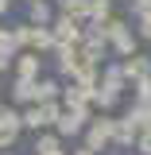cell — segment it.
<instances>
[{"mask_svg":"<svg viewBox=\"0 0 151 155\" xmlns=\"http://www.w3.org/2000/svg\"><path fill=\"white\" fill-rule=\"evenodd\" d=\"M116 136H120L124 143H132V124H116Z\"/></svg>","mask_w":151,"mask_h":155,"instance_id":"cell-7","label":"cell"},{"mask_svg":"<svg viewBox=\"0 0 151 155\" xmlns=\"http://www.w3.org/2000/svg\"><path fill=\"white\" fill-rule=\"evenodd\" d=\"M128 74H132V78L147 74V62H143V58H136V62H128Z\"/></svg>","mask_w":151,"mask_h":155,"instance_id":"cell-4","label":"cell"},{"mask_svg":"<svg viewBox=\"0 0 151 155\" xmlns=\"http://www.w3.org/2000/svg\"><path fill=\"white\" fill-rule=\"evenodd\" d=\"M109 132H113V124H97L93 132H89V147H105V140H109Z\"/></svg>","mask_w":151,"mask_h":155,"instance_id":"cell-1","label":"cell"},{"mask_svg":"<svg viewBox=\"0 0 151 155\" xmlns=\"http://www.w3.org/2000/svg\"><path fill=\"white\" fill-rule=\"evenodd\" d=\"M143 35L151 39V12H147V16H143Z\"/></svg>","mask_w":151,"mask_h":155,"instance_id":"cell-8","label":"cell"},{"mask_svg":"<svg viewBox=\"0 0 151 155\" xmlns=\"http://www.w3.org/2000/svg\"><path fill=\"white\" fill-rule=\"evenodd\" d=\"M19 74H23V78L35 74V58H23V62H19Z\"/></svg>","mask_w":151,"mask_h":155,"instance_id":"cell-6","label":"cell"},{"mask_svg":"<svg viewBox=\"0 0 151 155\" xmlns=\"http://www.w3.org/2000/svg\"><path fill=\"white\" fill-rule=\"evenodd\" d=\"M66 12H70V16H77V12L85 16V12H89V4H85V0H66Z\"/></svg>","mask_w":151,"mask_h":155,"instance_id":"cell-3","label":"cell"},{"mask_svg":"<svg viewBox=\"0 0 151 155\" xmlns=\"http://www.w3.org/2000/svg\"><path fill=\"white\" fill-rule=\"evenodd\" d=\"M0 66H4V51H0Z\"/></svg>","mask_w":151,"mask_h":155,"instance_id":"cell-10","label":"cell"},{"mask_svg":"<svg viewBox=\"0 0 151 155\" xmlns=\"http://www.w3.org/2000/svg\"><path fill=\"white\" fill-rule=\"evenodd\" d=\"M16 124H19V116H16V113L0 109V132H16Z\"/></svg>","mask_w":151,"mask_h":155,"instance_id":"cell-2","label":"cell"},{"mask_svg":"<svg viewBox=\"0 0 151 155\" xmlns=\"http://www.w3.org/2000/svg\"><path fill=\"white\" fill-rule=\"evenodd\" d=\"M39 151H43V155H51V151H58V140H51V136H47V140H39Z\"/></svg>","mask_w":151,"mask_h":155,"instance_id":"cell-5","label":"cell"},{"mask_svg":"<svg viewBox=\"0 0 151 155\" xmlns=\"http://www.w3.org/2000/svg\"><path fill=\"white\" fill-rule=\"evenodd\" d=\"M4 8H8V0H0V12H4Z\"/></svg>","mask_w":151,"mask_h":155,"instance_id":"cell-9","label":"cell"}]
</instances>
